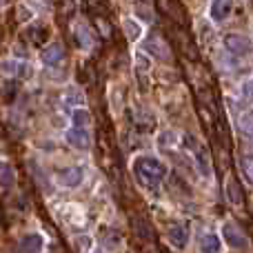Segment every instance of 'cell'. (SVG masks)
I'll return each mask as SVG.
<instances>
[{
  "instance_id": "obj_1",
  "label": "cell",
  "mask_w": 253,
  "mask_h": 253,
  "mask_svg": "<svg viewBox=\"0 0 253 253\" xmlns=\"http://www.w3.org/2000/svg\"><path fill=\"white\" fill-rule=\"evenodd\" d=\"M133 171H135V175H138L140 182H142L144 187H149V189H156L167 175V167L162 165L158 158H151V156L135 158Z\"/></svg>"
},
{
  "instance_id": "obj_2",
  "label": "cell",
  "mask_w": 253,
  "mask_h": 253,
  "mask_svg": "<svg viewBox=\"0 0 253 253\" xmlns=\"http://www.w3.org/2000/svg\"><path fill=\"white\" fill-rule=\"evenodd\" d=\"M222 238H224V242H227L231 249H247L249 247V238L245 236V231H242L238 224H233V222H224L222 224Z\"/></svg>"
},
{
  "instance_id": "obj_3",
  "label": "cell",
  "mask_w": 253,
  "mask_h": 253,
  "mask_svg": "<svg viewBox=\"0 0 253 253\" xmlns=\"http://www.w3.org/2000/svg\"><path fill=\"white\" fill-rule=\"evenodd\" d=\"M144 51L151 53V56L158 58V60H169V58H171L169 44L165 42V38H162L160 34H151V36H149L147 42H144Z\"/></svg>"
},
{
  "instance_id": "obj_4",
  "label": "cell",
  "mask_w": 253,
  "mask_h": 253,
  "mask_svg": "<svg viewBox=\"0 0 253 253\" xmlns=\"http://www.w3.org/2000/svg\"><path fill=\"white\" fill-rule=\"evenodd\" d=\"M224 47L233 53V56H247L251 51V40L242 34H227L224 36Z\"/></svg>"
},
{
  "instance_id": "obj_5",
  "label": "cell",
  "mask_w": 253,
  "mask_h": 253,
  "mask_svg": "<svg viewBox=\"0 0 253 253\" xmlns=\"http://www.w3.org/2000/svg\"><path fill=\"white\" fill-rule=\"evenodd\" d=\"M167 236H169V242L175 249H184L189 242V229L182 222H171L167 229Z\"/></svg>"
},
{
  "instance_id": "obj_6",
  "label": "cell",
  "mask_w": 253,
  "mask_h": 253,
  "mask_svg": "<svg viewBox=\"0 0 253 253\" xmlns=\"http://www.w3.org/2000/svg\"><path fill=\"white\" fill-rule=\"evenodd\" d=\"M67 142L76 149H89L91 147V135L87 133V129H78V126H74V129L67 131Z\"/></svg>"
},
{
  "instance_id": "obj_7",
  "label": "cell",
  "mask_w": 253,
  "mask_h": 253,
  "mask_svg": "<svg viewBox=\"0 0 253 253\" xmlns=\"http://www.w3.org/2000/svg\"><path fill=\"white\" fill-rule=\"evenodd\" d=\"M231 9H233V0H213L211 2V18L222 22L231 16Z\"/></svg>"
},
{
  "instance_id": "obj_8",
  "label": "cell",
  "mask_w": 253,
  "mask_h": 253,
  "mask_svg": "<svg viewBox=\"0 0 253 253\" xmlns=\"http://www.w3.org/2000/svg\"><path fill=\"white\" fill-rule=\"evenodd\" d=\"M42 247H44V240L38 233H27L20 240V253H40Z\"/></svg>"
},
{
  "instance_id": "obj_9",
  "label": "cell",
  "mask_w": 253,
  "mask_h": 253,
  "mask_svg": "<svg viewBox=\"0 0 253 253\" xmlns=\"http://www.w3.org/2000/svg\"><path fill=\"white\" fill-rule=\"evenodd\" d=\"M60 182L65 184V187H78L80 182H83V169L80 167H67V169L60 171Z\"/></svg>"
},
{
  "instance_id": "obj_10",
  "label": "cell",
  "mask_w": 253,
  "mask_h": 253,
  "mask_svg": "<svg viewBox=\"0 0 253 253\" xmlns=\"http://www.w3.org/2000/svg\"><path fill=\"white\" fill-rule=\"evenodd\" d=\"M62 56H65V47H62V44H58V42H53V44H49V47H44L42 62H44V65H56V62L62 60Z\"/></svg>"
},
{
  "instance_id": "obj_11",
  "label": "cell",
  "mask_w": 253,
  "mask_h": 253,
  "mask_svg": "<svg viewBox=\"0 0 253 253\" xmlns=\"http://www.w3.org/2000/svg\"><path fill=\"white\" fill-rule=\"evenodd\" d=\"M222 251V242L215 233H207L200 238V253H220Z\"/></svg>"
},
{
  "instance_id": "obj_12",
  "label": "cell",
  "mask_w": 253,
  "mask_h": 253,
  "mask_svg": "<svg viewBox=\"0 0 253 253\" xmlns=\"http://www.w3.org/2000/svg\"><path fill=\"white\" fill-rule=\"evenodd\" d=\"M16 184V171L9 162H0V187L2 189H11Z\"/></svg>"
},
{
  "instance_id": "obj_13",
  "label": "cell",
  "mask_w": 253,
  "mask_h": 253,
  "mask_svg": "<svg viewBox=\"0 0 253 253\" xmlns=\"http://www.w3.org/2000/svg\"><path fill=\"white\" fill-rule=\"evenodd\" d=\"M227 196H229V200H231V205H236V207L245 205V196H242V189H240V184H238V180L231 178L227 182Z\"/></svg>"
},
{
  "instance_id": "obj_14",
  "label": "cell",
  "mask_w": 253,
  "mask_h": 253,
  "mask_svg": "<svg viewBox=\"0 0 253 253\" xmlns=\"http://www.w3.org/2000/svg\"><path fill=\"white\" fill-rule=\"evenodd\" d=\"M74 38H76V44H78L80 49H91L93 47V38H91V34H89V29H84V27H76Z\"/></svg>"
},
{
  "instance_id": "obj_15",
  "label": "cell",
  "mask_w": 253,
  "mask_h": 253,
  "mask_svg": "<svg viewBox=\"0 0 253 253\" xmlns=\"http://www.w3.org/2000/svg\"><path fill=\"white\" fill-rule=\"evenodd\" d=\"M83 7H84V11L98 13V16H105L109 11V2L107 0H83Z\"/></svg>"
},
{
  "instance_id": "obj_16",
  "label": "cell",
  "mask_w": 253,
  "mask_h": 253,
  "mask_svg": "<svg viewBox=\"0 0 253 253\" xmlns=\"http://www.w3.org/2000/svg\"><path fill=\"white\" fill-rule=\"evenodd\" d=\"M196 158H198V169H200L202 175H209L211 173V165H209V156H207V151L202 147L196 149Z\"/></svg>"
},
{
  "instance_id": "obj_17",
  "label": "cell",
  "mask_w": 253,
  "mask_h": 253,
  "mask_svg": "<svg viewBox=\"0 0 253 253\" xmlns=\"http://www.w3.org/2000/svg\"><path fill=\"white\" fill-rule=\"evenodd\" d=\"M123 27H125L126 36H129V40H138L140 36H142V29H140V25H138V22H133L131 18L123 20Z\"/></svg>"
},
{
  "instance_id": "obj_18",
  "label": "cell",
  "mask_w": 253,
  "mask_h": 253,
  "mask_svg": "<svg viewBox=\"0 0 253 253\" xmlns=\"http://www.w3.org/2000/svg\"><path fill=\"white\" fill-rule=\"evenodd\" d=\"M89 123H91V114L84 109H76L74 111V125L78 126V129H84Z\"/></svg>"
},
{
  "instance_id": "obj_19",
  "label": "cell",
  "mask_w": 253,
  "mask_h": 253,
  "mask_svg": "<svg viewBox=\"0 0 253 253\" xmlns=\"http://www.w3.org/2000/svg\"><path fill=\"white\" fill-rule=\"evenodd\" d=\"M31 40L36 44H42L47 40V27H31Z\"/></svg>"
},
{
  "instance_id": "obj_20",
  "label": "cell",
  "mask_w": 253,
  "mask_h": 253,
  "mask_svg": "<svg viewBox=\"0 0 253 253\" xmlns=\"http://www.w3.org/2000/svg\"><path fill=\"white\" fill-rule=\"evenodd\" d=\"M0 69H2V74L13 76V74H18V69H20V65H18L16 60H2V62H0Z\"/></svg>"
},
{
  "instance_id": "obj_21",
  "label": "cell",
  "mask_w": 253,
  "mask_h": 253,
  "mask_svg": "<svg viewBox=\"0 0 253 253\" xmlns=\"http://www.w3.org/2000/svg\"><path fill=\"white\" fill-rule=\"evenodd\" d=\"M240 165H242V171H245V175L253 182V156H245L240 160Z\"/></svg>"
},
{
  "instance_id": "obj_22",
  "label": "cell",
  "mask_w": 253,
  "mask_h": 253,
  "mask_svg": "<svg viewBox=\"0 0 253 253\" xmlns=\"http://www.w3.org/2000/svg\"><path fill=\"white\" fill-rule=\"evenodd\" d=\"M242 93H245L247 100H253V83H245V87H242Z\"/></svg>"
},
{
  "instance_id": "obj_23",
  "label": "cell",
  "mask_w": 253,
  "mask_h": 253,
  "mask_svg": "<svg viewBox=\"0 0 253 253\" xmlns=\"http://www.w3.org/2000/svg\"><path fill=\"white\" fill-rule=\"evenodd\" d=\"M135 9H138V13H140L142 18H147V20H151V18H153V13H149L144 4H135Z\"/></svg>"
},
{
  "instance_id": "obj_24",
  "label": "cell",
  "mask_w": 253,
  "mask_h": 253,
  "mask_svg": "<svg viewBox=\"0 0 253 253\" xmlns=\"http://www.w3.org/2000/svg\"><path fill=\"white\" fill-rule=\"evenodd\" d=\"M0 2H2V0H0Z\"/></svg>"
}]
</instances>
